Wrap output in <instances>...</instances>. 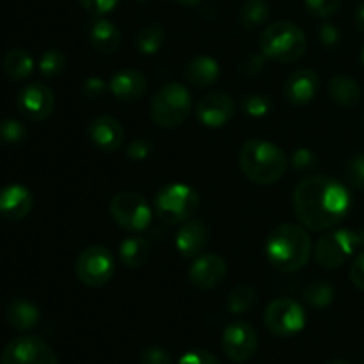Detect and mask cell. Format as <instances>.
<instances>
[{
	"label": "cell",
	"mask_w": 364,
	"mask_h": 364,
	"mask_svg": "<svg viewBox=\"0 0 364 364\" xmlns=\"http://www.w3.org/2000/svg\"><path fill=\"white\" fill-rule=\"evenodd\" d=\"M89 41L98 53L112 55L121 45V32L114 21L107 20V18H98L92 21L91 28H89Z\"/></svg>",
	"instance_id": "obj_21"
},
{
	"label": "cell",
	"mask_w": 364,
	"mask_h": 364,
	"mask_svg": "<svg viewBox=\"0 0 364 364\" xmlns=\"http://www.w3.org/2000/svg\"><path fill=\"white\" fill-rule=\"evenodd\" d=\"M6 318L13 329L20 331V333H28L39 323L41 313H39V308L36 304L23 301V299H18V301H13L7 306Z\"/></svg>",
	"instance_id": "obj_23"
},
{
	"label": "cell",
	"mask_w": 364,
	"mask_h": 364,
	"mask_svg": "<svg viewBox=\"0 0 364 364\" xmlns=\"http://www.w3.org/2000/svg\"><path fill=\"white\" fill-rule=\"evenodd\" d=\"M91 142L103 153H116L124 144V130L112 116H98L89 124Z\"/></svg>",
	"instance_id": "obj_17"
},
{
	"label": "cell",
	"mask_w": 364,
	"mask_h": 364,
	"mask_svg": "<svg viewBox=\"0 0 364 364\" xmlns=\"http://www.w3.org/2000/svg\"><path fill=\"white\" fill-rule=\"evenodd\" d=\"M223 348L235 363H245L258 350V334L247 322H233L224 329Z\"/></svg>",
	"instance_id": "obj_13"
},
{
	"label": "cell",
	"mask_w": 364,
	"mask_h": 364,
	"mask_svg": "<svg viewBox=\"0 0 364 364\" xmlns=\"http://www.w3.org/2000/svg\"><path fill=\"white\" fill-rule=\"evenodd\" d=\"M110 215L121 230L137 233L151 224L153 210L137 192H119L110 201Z\"/></svg>",
	"instance_id": "obj_7"
},
{
	"label": "cell",
	"mask_w": 364,
	"mask_h": 364,
	"mask_svg": "<svg viewBox=\"0 0 364 364\" xmlns=\"http://www.w3.org/2000/svg\"><path fill=\"white\" fill-rule=\"evenodd\" d=\"M267 259L281 272H297L311 258V238L297 224H281L269 233L265 244Z\"/></svg>",
	"instance_id": "obj_2"
},
{
	"label": "cell",
	"mask_w": 364,
	"mask_h": 364,
	"mask_svg": "<svg viewBox=\"0 0 364 364\" xmlns=\"http://www.w3.org/2000/svg\"><path fill=\"white\" fill-rule=\"evenodd\" d=\"M82 91H84V95L87 96V98L95 100L103 96V92L107 91V84L103 82V78L89 77L87 80L84 82V85H82Z\"/></svg>",
	"instance_id": "obj_42"
},
{
	"label": "cell",
	"mask_w": 364,
	"mask_h": 364,
	"mask_svg": "<svg viewBox=\"0 0 364 364\" xmlns=\"http://www.w3.org/2000/svg\"><path fill=\"white\" fill-rule=\"evenodd\" d=\"M350 192L340 181L311 176L297 185L294 210L299 223L311 231H326L340 224L350 210Z\"/></svg>",
	"instance_id": "obj_1"
},
{
	"label": "cell",
	"mask_w": 364,
	"mask_h": 364,
	"mask_svg": "<svg viewBox=\"0 0 364 364\" xmlns=\"http://www.w3.org/2000/svg\"><path fill=\"white\" fill-rule=\"evenodd\" d=\"M320 41L326 46H336L341 39V32L338 31V27L334 23H323L320 27Z\"/></svg>",
	"instance_id": "obj_43"
},
{
	"label": "cell",
	"mask_w": 364,
	"mask_h": 364,
	"mask_svg": "<svg viewBox=\"0 0 364 364\" xmlns=\"http://www.w3.org/2000/svg\"><path fill=\"white\" fill-rule=\"evenodd\" d=\"M270 107H272V102H270L269 96L262 95V92H252V95L244 96V100H242V110L249 117H256V119L265 117L270 112Z\"/></svg>",
	"instance_id": "obj_32"
},
{
	"label": "cell",
	"mask_w": 364,
	"mask_h": 364,
	"mask_svg": "<svg viewBox=\"0 0 364 364\" xmlns=\"http://www.w3.org/2000/svg\"><path fill=\"white\" fill-rule=\"evenodd\" d=\"M2 66L11 80L21 82L31 77V73L34 71V59H32L27 50L13 48L6 53Z\"/></svg>",
	"instance_id": "obj_26"
},
{
	"label": "cell",
	"mask_w": 364,
	"mask_h": 364,
	"mask_svg": "<svg viewBox=\"0 0 364 364\" xmlns=\"http://www.w3.org/2000/svg\"><path fill=\"white\" fill-rule=\"evenodd\" d=\"M220 77V66L213 57L198 55L185 66V80L194 87H210Z\"/></svg>",
	"instance_id": "obj_22"
},
{
	"label": "cell",
	"mask_w": 364,
	"mask_h": 364,
	"mask_svg": "<svg viewBox=\"0 0 364 364\" xmlns=\"http://www.w3.org/2000/svg\"><path fill=\"white\" fill-rule=\"evenodd\" d=\"M34 206L32 192L23 185H7L0 191V215L7 220H21Z\"/></svg>",
	"instance_id": "obj_19"
},
{
	"label": "cell",
	"mask_w": 364,
	"mask_h": 364,
	"mask_svg": "<svg viewBox=\"0 0 364 364\" xmlns=\"http://www.w3.org/2000/svg\"><path fill=\"white\" fill-rule=\"evenodd\" d=\"M117 2H119V0H78V4H80L85 11H89V13L92 14H98V16L116 9Z\"/></svg>",
	"instance_id": "obj_40"
},
{
	"label": "cell",
	"mask_w": 364,
	"mask_h": 364,
	"mask_svg": "<svg viewBox=\"0 0 364 364\" xmlns=\"http://www.w3.org/2000/svg\"><path fill=\"white\" fill-rule=\"evenodd\" d=\"M38 68L39 73L45 78H55L66 68V57H64L60 50H46L41 55V59H39Z\"/></svg>",
	"instance_id": "obj_31"
},
{
	"label": "cell",
	"mask_w": 364,
	"mask_h": 364,
	"mask_svg": "<svg viewBox=\"0 0 364 364\" xmlns=\"http://www.w3.org/2000/svg\"><path fill=\"white\" fill-rule=\"evenodd\" d=\"M176 4H180V6H187V7H192V6H198L201 0H174Z\"/></svg>",
	"instance_id": "obj_46"
},
{
	"label": "cell",
	"mask_w": 364,
	"mask_h": 364,
	"mask_svg": "<svg viewBox=\"0 0 364 364\" xmlns=\"http://www.w3.org/2000/svg\"><path fill=\"white\" fill-rule=\"evenodd\" d=\"M361 59H363V64H364V45H363V52H361Z\"/></svg>",
	"instance_id": "obj_49"
},
{
	"label": "cell",
	"mask_w": 364,
	"mask_h": 364,
	"mask_svg": "<svg viewBox=\"0 0 364 364\" xmlns=\"http://www.w3.org/2000/svg\"><path fill=\"white\" fill-rule=\"evenodd\" d=\"M345 180L355 188H364V153L352 156L345 166Z\"/></svg>",
	"instance_id": "obj_34"
},
{
	"label": "cell",
	"mask_w": 364,
	"mask_h": 364,
	"mask_svg": "<svg viewBox=\"0 0 364 364\" xmlns=\"http://www.w3.org/2000/svg\"><path fill=\"white\" fill-rule=\"evenodd\" d=\"M199 192L185 183H167L155 196V215L166 224H183L199 208Z\"/></svg>",
	"instance_id": "obj_5"
},
{
	"label": "cell",
	"mask_w": 364,
	"mask_h": 364,
	"mask_svg": "<svg viewBox=\"0 0 364 364\" xmlns=\"http://www.w3.org/2000/svg\"><path fill=\"white\" fill-rule=\"evenodd\" d=\"M27 137V128L21 121L7 117L0 121V141L6 144H20Z\"/></svg>",
	"instance_id": "obj_33"
},
{
	"label": "cell",
	"mask_w": 364,
	"mask_h": 364,
	"mask_svg": "<svg viewBox=\"0 0 364 364\" xmlns=\"http://www.w3.org/2000/svg\"><path fill=\"white\" fill-rule=\"evenodd\" d=\"M355 237H358V245L359 247H364V228L359 231H355Z\"/></svg>",
	"instance_id": "obj_47"
},
{
	"label": "cell",
	"mask_w": 364,
	"mask_h": 364,
	"mask_svg": "<svg viewBox=\"0 0 364 364\" xmlns=\"http://www.w3.org/2000/svg\"><path fill=\"white\" fill-rule=\"evenodd\" d=\"M350 279L358 290L364 291V251L359 252L358 258L354 259L350 267Z\"/></svg>",
	"instance_id": "obj_44"
},
{
	"label": "cell",
	"mask_w": 364,
	"mask_h": 364,
	"mask_svg": "<svg viewBox=\"0 0 364 364\" xmlns=\"http://www.w3.org/2000/svg\"><path fill=\"white\" fill-rule=\"evenodd\" d=\"M304 301L315 309L327 308L334 301V288L327 281H315L304 290Z\"/></svg>",
	"instance_id": "obj_30"
},
{
	"label": "cell",
	"mask_w": 364,
	"mask_h": 364,
	"mask_svg": "<svg viewBox=\"0 0 364 364\" xmlns=\"http://www.w3.org/2000/svg\"><path fill=\"white\" fill-rule=\"evenodd\" d=\"M178 364H220L217 355L206 350H191L180 358Z\"/></svg>",
	"instance_id": "obj_41"
},
{
	"label": "cell",
	"mask_w": 364,
	"mask_h": 364,
	"mask_svg": "<svg viewBox=\"0 0 364 364\" xmlns=\"http://www.w3.org/2000/svg\"><path fill=\"white\" fill-rule=\"evenodd\" d=\"M208 245V228L203 220L188 219L176 235V249L183 258H198Z\"/></svg>",
	"instance_id": "obj_20"
},
{
	"label": "cell",
	"mask_w": 364,
	"mask_h": 364,
	"mask_svg": "<svg viewBox=\"0 0 364 364\" xmlns=\"http://www.w3.org/2000/svg\"><path fill=\"white\" fill-rule=\"evenodd\" d=\"M226 274V262L215 252H203L188 267V281L192 287L203 291L219 287Z\"/></svg>",
	"instance_id": "obj_14"
},
{
	"label": "cell",
	"mask_w": 364,
	"mask_h": 364,
	"mask_svg": "<svg viewBox=\"0 0 364 364\" xmlns=\"http://www.w3.org/2000/svg\"><path fill=\"white\" fill-rule=\"evenodd\" d=\"M16 105L25 119L39 123L52 116L53 107H55V96L46 84L31 82L18 92Z\"/></svg>",
	"instance_id": "obj_12"
},
{
	"label": "cell",
	"mask_w": 364,
	"mask_h": 364,
	"mask_svg": "<svg viewBox=\"0 0 364 364\" xmlns=\"http://www.w3.org/2000/svg\"><path fill=\"white\" fill-rule=\"evenodd\" d=\"M259 52L276 63H295L308 48V38L299 25L291 21H276L263 28L258 39Z\"/></svg>",
	"instance_id": "obj_4"
},
{
	"label": "cell",
	"mask_w": 364,
	"mask_h": 364,
	"mask_svg": "<svg viewBox=\"0 0 364 364\" xmlns=\"http://www.w3.org/2000/svg\"><path fill=\"white\" fill-rule=\"evenodd\" d=\"M114 98L123 103H135L142 100L148 92V80L141 71L134 68H124L112 75L109 84Z\"/></svg>",
	"instance_id": "obj_18"
},
{
	"label": "cell",
	"mask_w": 364,
	"mask_h": 364,
	"mask_svg": "<svg viewBox=\"0 0 364 364\" xmlns=\"http://www.w3.org/2000/svg\"><path fill=\"white\" fill-rule=\"evenodd\" d=\"M192 96L183 84L169 82L162 85L151 102V119L160 128H176L191 116Z\"/></svg>",
	"instance_id": "obj_6"
},
{
	"label": "cell",
	"mask_w": 364,
	"mask_h": 364,
	"mask_svg": "<svg viewBox=\"0 0 364 364\" xmlns=\"http://www.w3.org/2000/svg\"><path fill=\"white\" fill-rule=\"evenodd\" d=\"M238 162L247 180L258 185H274L287 173L290 160L274 142L265 139H249L242 146Z\"/></svg>",
	"instance_id": "obj_3"
},
{
	"label": "cell",
	"mask_w": 364,
	"mask_h": 364,
	"mask_svg": "<svg viewBox=\"0 0 364 364\" xmlns=\"http://www.w3.org/2000/svg\"><path fill=\"white\" fill-rule=\"evenodd\" d=\"M270 6L267 0H245L244 6L240 7L238 20L245 31H255V28L263 27L269 21Z\"/></svg>",
	"instance_id": "obj_27"
},
{
	"label": "cell",
	"mask_w": 364,
	"mask_h": 364,
	"mask_svg": "<svg viewBox=\"0 0 364 364\" xmlns=\"http://www.w3.org/2000/svg\"><path fill=\"white\" fill-rule=\"evenodd\" d=\"M265 63L267 57L263 53H249L240 63V71L244 75H247V77H255V75L262 73L263 68H265Z\"/></svg>",
	"instance_id": "obj_38"
},
{
	"label": "cell",
	"mask_w": 364,
	"mask_h": 364,
	"mask_svg": "<svg viewBox=\"0 0 364 364\" xmlns=\"http://www.w3.org/2000/svg\"><path fill=\"white\" fill-rule=\"evenodd\" d=\"M0 364H59V361L45 340L25 334L6 345Z\"/></svg>",
	"instance_id": "obj_11"
},
{
	"label": "cell",
	"mask_w": 364,
	"mask_h": 364,
	"mask_svg": "<svg viewBox=\"0 0 364 364\" xmlns=\"http://www.w3.org/2000/svg\"><path fill=\"white\" fill-rule=\"evenodd\" d=\"M196 116L206 128H223L235 116V102L224 92H210L198 102Z\"/></svg>",
	"instance_id": "obj_15"
},
{
	"label": "cell",
	"mask_w": 364,
	"mask_h": 364,
	"mask_svg": "<svg viewBox=\"0 0 364 364\" xmlns=\"http://www.w3.org/2000/svg\"><path fill=\"white\" fill-rule=\"evenodd\" d=\"M77 277L82 284L91 288L105 287L114 276L116 263L112 252L103 245L85 247L77 258Z\"/></svg>",
	"instance_id": "obj_8"
},
{
	"label": "cell",
	"mask_w": 364,
	"mask_h": 364,
	"mask_svg": "<svg viewBox=\"0 0 364 364\" xmlns=\"http://www.w3.org/2000/svg\"><path fill=\"white\" fill-rule=\"evenodd\" d=\"M151 256V245L148 240L141 237L124 238L119 245V258L124 267L132 270H137L146 267Z\"/></svg>",
	"instance_id": "obj_25"
},
{
	"label": "cell",
	"mask_w": 364,
	"mask_h": 364,
	"mask_svg": "<svg viewBox=\"0 0 364 364\" xmlns=\"http://www.w3.org/2000/svg\"><path fill=\"white\" fill-rule=\"evenodd\" d=\"M164 41H166V31H164L162 25L151 23L139 31L135 45L142 55H155L162 48Z\"/></svg>",
	"instance_id": "obj_28"
},
{
	"label": "cell",
	"mask_w": 364,
	"mask_h": 364,
	"mask_svg": "<svg viewBox=\"0 0 364 364\" xmlns=\"http://www.w3.org/2000/svg\"><path fill=\"white\" fill-rule=\"evenodd\" d=\"M309 13L316 18H329L340 9L341 0H304Z\"/></svg>",
	"instance_id": "obj_35"
},
{
	"label": "cell",
	"mask_w": 364,
	"mask_h": 364,
	"mask_svg": "<svg viewBox=\"0 0 364 364\" xmlns=\"http://www.w3.org/2000/svg\"><path fill=\"white\" fill-rule=\"evenodd\" d=\"M290 164L295 171H308L316 166V156L309 148H299L291 155Z\"/></svg>",
	"instance_id": "obj_37"
},
{
	"label": "cell",
	"mask_w": 364,
	"mask_h": 364,
	"mask_svg": "<svg viewBox=\"0 0 364 364\" xmlns=\"http://www.w3.org/2000/svg\"><path fill=\"white\" fill-rule=\"evenodd\" d=\"M320 91V77L311 68L294 71L284 82V96L295 107H304L316 98Z\"/></svg>",
	"instance_id": "obj_16"
},
{
	"label": "cell",
	"mask_w": 364,
	"mask_h": 364,
	"mask_svg": "<svg viewBox=\"0 0 364 364\" xmlns=\"http://www.w3.org/2000/svg\"><path fill=\"white\" fill-rule=\"evenodd\" d=\"M329 364H350V363L343 361V359H336V361H331Z\"/></svg>",
	"instance_id": "obj_48"
},
{
	"label": "cell",
	"mask_w": 364,
	"mask_h": 364,
	"mask_svg": "<svg viewBox=\"0 0 364 364\" xmlns=\"http://www.w3.org/2000/svg\"><path fill=\"white\" fill-rule=\"evenodd\" d=\"M327 91H329L331 100L343 109L358 105L359 100H361V87H359L358 80L348 77V75H336V77L331 78Z\"/></svg>",
	"instance_id": "obj_24"
},
{
	"label": "cell",
	"mask_w": 364,
	"mask_h": 364,
	"mask_svg": "<svg viewBox=\"0 0 364 364\" xmlns=\"http://www.w3.org/2000/svg\"><path fill=\"white\" fill-rule=\"evenodd\" d=\"M256 290L249 284H238L231 290L230 297H228V308L235 315L240 313H247L252 306L256 304Z\"/></svg>",
	"instance_id": "obj_29"
},
{
	"label": "cell",
	"mask_w": 364,
	"mask_h": 364,
	"mask_svg": "<svg viewBox=\"0 0 364 364\" xmlns=\"http://www.w3.org/2000/svg\"><path fill=\"white\" fill-rule=\"evenodd\" d=\"M153 149H155V146H153V142L149 141V139L146 137H137L134 139V141L128 142L127 146V156L132 160H146L149 155L153 153Z\"/></svg>",
	"instance_id": "obj_36"
},
{
	"label": "cell",
	"mask_w": 364,
	"mask_h": 364,
	"mask_svg": "<svg viewBox=\"0 0 364 364\" xmlns=\"http://www.w3.org/2000/svg\"><path fill=\"white\" fill-rule=\"evenodd\" d=\"M363 124H364V116H363Z\"/></svg>",
	"instance_id": "obj_51"
},
{
	"label": "cell",
	"mask_w": 364,
	"mask_h": 364,
	"mask_svg": "<svg viewBox=\"0 0 364 364\" xmlns=\"http://www.w3.org/2000/svg\"><path fill=\"white\" fill-rule=\"evenodd\" d=\"M355 25L361 32H364V2H361L355 9Z\"/></svg>",
	"instance_id": "obj_45"
},
{
	"label": "cell",
	"mask_w": 364,
	"mask_h": 364,
	"mask_svg": "<svg viewBox=\"0 0 364 364\" xmlns=\"http://www.w3.org/2000/svg\"><path fill=\"white\" fill-rule=\"evenodd\" d=\"M358 237L355 231L334 230L318 238L315 244V259L322 269L334 270L345 265L348 258L358 249Z\"/></svg>",
	"instance_id": "obj_9"
},
{
	"label": "cell",
	"mask_w": 364,
	"mask_h": 364,
	"mask_svg": "<svg viewBox=\"0 0 364 364\" xmlns=\"http://www.w3.org/2000/svg\"><path fill=\"white\" fill-rule=\"evenodd\" d=\"M137 2H149V0H137Z\"/></svg>",
	"instance_id": "obj_50"
},
{
	"label": "cell",
	"mask_w": 364,
	"mask_h": 364,
	"mask_svg": "<svg viewBox=\"0 0 364 364\" xmlns=\"http://www.w3.org/2000/svg\"><path fill=\"white\" fill-rule=\"evenodd\" d=\"M267 329L277 338H291L306 326V311L294 299H276L263 315Z\"/></svg>",
	"instance_id": "obj_10"
},
{
	"label": "cell",
	"mask_w": 364,
	"mask_h": 364,
	"mask_svg": "<svg viewBox=\"0 0 364 364\" xmlns=\"http://www.w3.org/2000/svg\"><path fill=\"white\" fill-rule=\"evenodd\" d=\"M141 364H173L171 354L160 347H148L142 350Z\"/></svg>",
	"instance_id": "obj_39"
}]
</instances>
